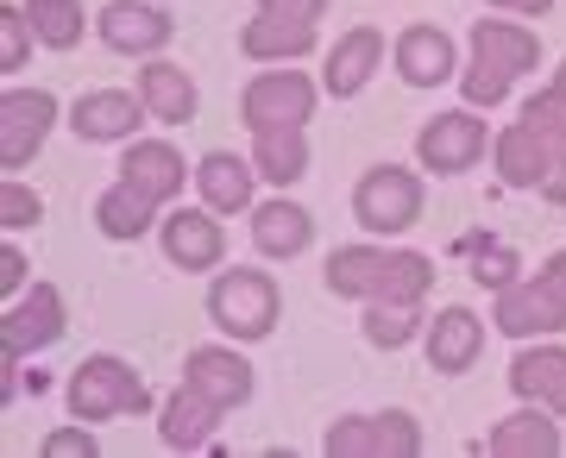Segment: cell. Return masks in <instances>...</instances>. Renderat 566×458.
I'll list each match as a JSON object with an SVG mask.
<instances>
[{
	"mask_svg": "<svg viewBox=\"0 0 566 458\" xmlns=\"http://www.w3.org/2000/svg\"><path fill=\"white\" fill-rule=\"evenodd\" d=\"M145 114H151V107H145V95H114V88H102V95H82L76 100L70 126H76L82 139H126Z\"/></svg>",
	"mask_w": 566,
	"mask_h": 458,
	"instance_id": "cell-17",
	"label": "cell"
},
{
	"mask_svg": "<svg viewBox=\"0 0 566 458\" xmlns=\"http://www.w3.org/2000/svg\"><path fill=\"white\" fill-rule=\"evenodd\" d=\"M416 301H371V315H365V339L371 345H385V352H397V345H409V333H416Z\"/></svg>",
	"mask_w": 566,
	"mask_h": 458,
	"instance_id": "cell-30",
	"label": "cell"
},
{
	"mask_svg": "<svg viewBox=\"0 0 566 458\" xmlns=\"http://www.w3.org/2000/svg\"><path fill=\"white\" fill-rule=\"evenodd\" d=\"M32 13L25 7H7L0 13V70H25V57H32Z\"/></svg>",
	"mask_w": 566,
	"mask_h": 458,
	"instance_id": "cell-32",
	"label": "cell"
},
{
	"mask_svg": "<svg viewBox=\"0 0 566 458\" xmlns=\"http://www.w3.org/2000/svg\"><path fill=\"white\" fill-rule=\"evenodd\" d=\"M327 289L365 301H422L434 289V264L416 252H378V245H346L327 258Z\"/></svg>",
	"mask_w": 566,
	"mask_h": 458,
	"instance_id": "cell-2",
	"label": "cell"
},
{
	"mask_svg": "<svg viewBox=\"0 0 566 458\" xmlns=\"http://www.w3.org/2000/svg\"><path fill=\"white\" fill-rule=\"evenodd\" d=\"M453 252H465L472 277L485 283V289H510V277H516V252H504V245H491V239H460Z\"/></svg>",
	"mask_w": 566,
	"mask_h": 458,
	"instance_id": "cell-31",
	"label": "cell"
},
{
	"mask_svg": "<svg viewBox=\"0 0 566 458\" xmlns=\"http://www.w3.org/2000/svg\"><path fill=\"white\" fill-rule=\"evenodd\" d=\"M542 195L554 201V207H560V201H566V151H560V158H554V163H547V177H542Z\"/></svg>",
	"mask_w": 566,
	"mask_h": 458,
	"instance_id": "cell-35",
	"label": "cell"
},
{
	"mask_svg": "<svg viewBox=\"0 0 566 458\" xmlns=\"http://www.w3.org/2000/svg\"><path fill=\"white\" fill-rule=\"evenodd\" d=\"M252 239H259L264 258H296V252L315 239V220H308L296 201H271V207H259V220H252Z\"/></svg>",
	"mask_w": 566,
	"mask_h": 458,
	"instance_id": "cell-22",
	"label": "cell"
},
{
	"mask_svg": "<svg viewBox=\"0 0 566 458\" xmlns=\"http://www.w3.org/2000/svg\"><path fill=\"white\" fill-rule=\"evenodd\" d=\"M535 63H542V44H535V32H523V25H510V20H479V25H472V70H465V100H472V107L504 100L510 82L528 76Z\"/></svg>",
	"mask_w": 566,
	"mask_h": 458,
	"instance_id": "cell-4",
	"label": "cell"
},
{
	"mask_svg": "<svg viewBox=\"0 0 566 458\" xmlns=\"http://www.w3.org/2000/svg\"><path fill=\"white\" fill-rule=\"evenodd\" d=\"M196 182H202V201L214 214H240L245 201H252V170H245L240 158H227V151H214V158L196 170Z\"/></svg>",
	"mask_w": 566,
	"mask_h": 458,
	"instance_id": "cell-27",
	"label": "cell"
},
{
	"mask_svg": "<svg viewBox=\"0 0 566 458\" xmlns=\"http://www.w3.org/2000/svg\"><path fill=\"white\" fill-rule=\"evenodd\" d=\"M491 452L497 458H554L560 452V427L542 415V408H523V415H510L497 434H491Z\"/></svg>",
	"mask_w": 566,
	"mask_h": 458,
	"instance_id": "cell-26",
	"label": "cell"
},
{
	"mask_svg": "<svg viewBox=\"0 0 566 458\" xmlns=\"http://www.w3.org/2000/svg\"><path fill=\"white\" fill-rule=\"evenodd\" d=\"M510 390L528 402H547L554 415H566V352L560 345H535L510 364Z\"/></svg>",
	"mask_w": 566,
	"mask_h": 458,
	"instance_id": "cell-18",
	"label": "cell"
},
{
	"mask_svg": "<svg viewBox=\"0 0 566 458\" xmlns=\"http://www.w3.org/2000/svg\"><path fill=\"white\" fill-rule=\"evenodd\" d=\"M378 51H385V39H378L371 25L346 32V39L334 44V57H327V88H334V95H359L365 76L378 70Z\"/></svg>",
	"mask_w": 566,
	"mask_h": 458,
	"instance_id": "cell-25",
	"label": "cell"
},
{
	"mask_svg": "<svg viewBox=\"0 0 566 458\" xmlns=\"http://www.w3.org/2000/svg\"><path fill=\"white\" fill-rule=\"evenodd\" d=\"M214 320L233 339H264L277 327V283L264 270H227L214 283Z\"/></svg>",
	"mask_w": 566,
	"mask_h": 458,
	"instance_id": "cell-8",
	"label": "cell"
},
{
	"mask_svg": "<svg viewBox=\"0 0 566 458\" xmlns=\"http://www.w3.org/2000/svg\"><path fill=\"white\" fill-rule=\"evenodd\" d=\"M51 120H57V100L44 95V88H13V95L0 100V170H25V163L39 158Z\"/></svg>",
	"mask_w": 566,
	"mask_h": 458,
	"instance_id": "cell-10",
	"label": "cell"
},
{
	"mask_svg": "<svg viewBox=\"0 0 566 458\" xmlns=\"http://www.w3.org/2000/svg\"><path fill=\"white\" fill-rule=\"evenodd\" d=\"M322 7L327 0H264L259 13H252V25L240 32L245 57H303L308 44H315V25H322Z\"/></svg>",
	"mask_w": 566,
	"mask_h": 458,
	"instance_id": "cell-7",
	"label": "cell"
},
{
	"mask_svg": "<svg viewBox=\"0 0 566 458\" xmlns=\"http://www.w3.org/2000/svg\"><path fill=\"white\" fill-rule=\"evenodd\" d=\"M139 95H145V107H151L158 120H170V126L196 120V82L182 76L177 63H145L139 70Z\"/></svg>",
	"mask_w": 566,
	"mask_h": 458,
	"instance_id": "cell-23",
	"label": "cell"
},
{
	"mask_svg": "<svg viewBox=\"0 0 566 458\" xmlns=\"http://www.w3.org/2000/svg\"><path fill=\"white\" fill-rule=\"evenodd\" d=\"M151 214H158V201L139 195L133 182H120V189H107L102 207H95V220H102V233H114V239H139L145 226H151Z\"/></svg>",
	"mask_w": 566,
	"mask_h": 458,
	"instance_id": "cell-28",
	"label": "cell"
},
{
	"mask_svg": "<svg viewBox=\"0 0 566 458\" xmlns=\"http://www.w3.org/2000/svg\"><path fill=\"white\" fill-rule=\"evenodd\" d=\"M20 283H25V258L7 245V252H0V289H20Z\"/></svg>",
	"mask_w": 566,
	"mask_h": 458,
	"instance_id": "cell-36",
	"label": "cell"
},
{
	"mask_svg": "<svg viewBox=\"0 0 566 458\" xmlns=\"http://www.w3.org/2000/svg\"><path fill=\"white\" fill-rule=\"evenodd\" d=\"M102 446H95V434H88V420L82 427H57V434L44 439V458H95Z\"/></svg>",
	"mask_w": 566,
	"mask_h": 458,
	"instance_id": "cell-34",
	"label": "cell"
},
{
	"mask_svg": "<svg viewBox=\"0 0 566 458\" xmlns=\"http://www.w3.org/2000/svg\"><path fill=\"white\" fill-rule=\"evenodd\" d=\"M353 207H359V220L371 233H403L409 220L422 214V182L409 177V170H397V163H378V170L359 182Z\"/></svg>",
	"mask_w": 566,
	"mask_h": 458,
	"instance_id": "cell-11",
	"label": "cell"
},
{
	"mask_svg": "<svg viewBox=\"0 0 566 458\" xmlns=\"http://www.w3.org/2000/svg\"><path fill=\"white\" fill-rule=\"evenodd\" d=\"M560 151H566V88L554 82L547 95L528 100L523 120L497 139V177L510 189H542L547 163L560 158Z\"/></svg>",
	"mask_w": 566,
	"mask_h": 458,
	"instance_id": "cell-3",
	"label": "cell"
},
{
	"mask_svg": "<svg viewBox=\"0 0 566 458\" xmlns=\"http://www.w3.org/2000/svg\"><path fill=\"white\" fill-rule=\"evenodd\" d=\"M227 408L221 402H208L202 390H189V383H182L177 396L164 402V439H170V446H177V452H189V446H208V434H214V420H221Z\"/></svg>",
	"mask_w": 566,
	"mask_h": 458,
	"instance_id": "cell-19",
	"label": "cell"
},
{
	"mask_svg": "<svg viewBox=\"0 0 566 458\" xmlns=\"http://www.w3.org/2000/svg\"><path fill=\"white\" fill-rule=\"evenodd\" d=\"M70 415L76 420H114V415H151V390L120 359H88L70 377Z\"/></svg>",
	"mask_w": 566,
	"mask_h": 458,
	"instance_id": "cell-5",
	"label": "cell"
},
{
	"mask_svg": "<svg viewBox=\"0 0 566 458\" xmlns=\"http://www.w3.org/2000/svg\"><path fill=\"white\" fill-rule=\"evenodd\" d=\"M485 151V120H472V114H441V120H428L422 132V163L428 170H441V177H460L472 170Z\"/></svg>",
	"mask_w": 566,
	"mask_h": 458,
	"instance_id": "cell-13",
	"label": "cell"
},
{
	"mask_svg": "<svg viewBox=\"0 0 566 458\" xmlns=\"http://www.w3.org/2000/svg\"><path fill=\"white\" fill-rule=\"evenodd\" d=\"M497 327H504L510 339L566 327V252H554L535 283H510V289H497Z\"/></svg>",
	"mask_w": 566,
	"mask_h": 458,
	"instance_id": "cell-6",
	"label": "cell"
},
{
	"mask_svg": "<svg viewBox=\"0 0 566 458\" xmlns=\"http://www.w3.org/2000/svg\"><path fill=\"white\" fill-rule=\"evenodd\" d=\"M560 88H566V63H560Z\"/></svg>",
	"mask_w": 566,
	"mask_h": 458,
	"instance_id": "cell-38",
	"label": "cell"
},
{
	"mask_svg": "<svg viewBox=\"0 0 566 458\" xmlns=\"http://www.w3.org/2000/svg\"><path fill=\"white\" fill-rule=\"evenodd\" d=\"M182 383L202 390L208 402H221V408H240V402L252 396V364H245L240 352H214V345H202V352H189Z\"/></svg>",
	"mask_w": 566,
	"mask_h": 458,
	"instance_id": "cell-15",
	"label": "cell"
},
{
	"mask_svg": "<svg viewBox=\"0 0 566 458\" xmlns=\"http://www.w3.org/2000/svg\"><path fill=\"white\" fill-rule=\"evenodd\" d=\"M409 458L422 452V427L409 415H371V420H334L327 427V458Z\"/></svg>",
	"mask_w": 566,
	"mask_h": 458,
	"instance_id": "cell-9",
	"label": "cell"
},
{
	"mask_svg": "<svg viewBox=\"0 0 566 458\" xmlns=\"http://www.w3.org/2000/svg\"><path fill=\"white\" fill-rule=\"evenodd\" d=\"M39 214L44 207L25 182H7V189H0V220H7V226H39Z\"/></svg>",
	"mask_w": 566,
	"mask_h": 458,
	"instance_id": "cell-33",
	"label": "cell"
},
{
	"mask_svg": "<svg viewBox=\"0 0 566 458\" xmlns=\"http://www.w3.org/2000/svg\"><path fill=\"white\" fill-rule=\"evenodd\" d=\"M170 39V20L145 0H114L102 13V44L107 51H126V57H145V51H164Z\"/></svg>",
	"mask_w": 566,
	"mask_h": 458,
	"instance_id": "cell-14",
	"label": "cell"
},
{
	"mask_svg": "<svg viewBox=\"0 0 566 458\" xmlns=\"http://www.w3.org/2000/svg\"><path fill=\"white\" fill-rule=\"evenodd\" d=\"M51 339H63V296L51 283H39V289L7 315V327H0V359H7V371H13L25 352L51 345Z\"/></svg>",
	"mask_w": 566,
	"mask_h": 458,
	"instance_id": "cell-12",
	"label": "cell"
},
{
	"mask_svg": "<svg viewBox=\"0 0 566 458\" xmlns=\"http://www.w3.org/2000/svg\"><path fill=\"white\" fill-rule=\"evenodd\" d=\"M479 345H485L479 315H465V308L434 315V333H428V359H434V371H465V364L479 359Z\"/></svg>",
	"mask_w": 566,
	"mask_h": 458,
	"instance_id": "cell-21",
	"label": "cell"
},
{
	"mask_svg": "<svg viewBox=\"0 0 566 458\" xmlns=\"http://www.w3.org/2000/svg\"><path fill=\"white\" fill-rule=\"evenodd\" d=\"M397 63H403V82L434 88V82H447V70H453V39H447L441 25H409L403 44H397Z\"/></svg>",
	"mask_w": 566,
	"mask_h": 458,
	"instance_id": "cell-20",
	"label": "cell"
},
{
	"mask_svg": "<svg viewBox=\"0 0 566 458\" xmlns=\"http://www.w3.org/2000/svg\"><path fill=\"white\" fill-rule=\"evenodd\" d=\"M308 120H315V82L296 70H271L245 88V126L259 139V177L290 189L308 170Z\"/></svg>",
	"mask_w": 566,
	"mask_h": 458,
	"instance_id": "cell-1",
	"label": "cell"
},
{
	"mask_svg": "<svg viewBox=\"0 0 566 458\" xmlns=\"http://www.w3.org/2000/svg\"><path fill=\"white\" fill-rule=\"evenodd\" d=\"M120 170H126L120 182H133V189L151 195V201H170L182 189V158L170 151V145H133Z\"/></svg>",
	"mask_w": 566,
	"mask_h": 458,
	"instance_id": "cell-24",
	"label": "cell"
},
{
	"mask_svg": "<svg viewBox=\"0 0 566 458\" xmlns=\"http://www.w3.org/2000/svg\"><path fill=\"white\" fill-rule=\"evenodd\" d=\"M164 252H170V264H182V270H208V264H221L227 252V233L221 220H208V207L196 214H170L164 220Z\"/></svg>",
	"mask_w": 566,
	"mask_h": 458,
	"instance_id": "cell-16",
	"label": "cell"
},
{
	"mask_svg": "<svg viewBox=\"0 0 566 458\" xmlns=\"http://www.w3.org/2000/svg\"><path fill=\"white\" fill-rule=\"evenodd\" d=\"M491 7H510V13H528V20H542L554 0H491Z\"/></svg>",
	"mask_w": 566,
	"mask_h": 458,
	"instance_id": "cell-37",
	"label": "cell"
},
{
	"mask_svg": "<svg viewBox=\"0 0 566 458\" xmlns=\"http://www.w3.org/2000/svg\"><path fill=\"white\" fill-rule=\"evenodd\" d=\"M25 13H32L39 39L51 44V51H70V44L82 39V7L76 0H25Z\"/></svg>",
	"mask_w": 566,
	"mask_h": 458,
	"instance_id": "cell-29",
	"label": "cell"
}]
</instances>
